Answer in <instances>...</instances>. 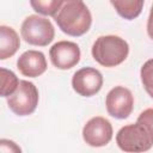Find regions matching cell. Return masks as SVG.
<instances>
[{
	"label": "cell",
	"instance_id": "obj_13",
	"mask_svg": "<svg viewBox=\"0 0 153 153\" xmlns=\"http://www.w3.org/2000/svg\"><path fill=\"white\" fill-rule=\"evenodd\" d=\"M0 76H1V91H0V94L4 98H8L18 88V85H19L20 80L18 79V76L12 71L6 69L4 67L0 69Z\"/></svg>",
	"mask_w": 153,
	"mask_h": 153
},
{
	"label": "cell",
	"instance_id": "obj_6",
	"mask_svg": "<svg viewBox=\"0 0 153 153\" xmlns=\"http://www.w3.org/2000/svg\"><path fill=\"white\" fill-rule=\"evenodd\" d=\"M105 108L108 114L117 120L127 118L134 108V96L124 86H115L105 97Z\"/></svg>",
	"mask_w": 153,
	"mask_h": 153
},
{
	"label": "cell",
	"instance_id": "obj_8",
	"mask_svg": "<svg viewBox=\"0 0 153 153\" xmlns=\"http://www.w3.org/2000/svg\"><path fill=\"white\" fill-rule=\"evenodd\" d=\"M103 86L102 73L93 67H82L72 76V87L81 97L97 94Z\"/></svg>",
	"mask_w": 153,
	"mask_h": 153
},
{
	"label": "cell",
	"instance_id": "obj_11",
	"mask_svg": "<svg viewBox=\"0 0 153 153\" xmlns=\"http://www.w3.org/2000/svg\"><path fill=\"white\" fill-rule=\"evenodd\" d=\"M20 47V39L16 30L7 25H0V60L12 57Z\"/></svg>",
	"mask_w": 153,
	"mask_h": 153
},
{
	"label": "cell",
	"instance_id": "obj_10",
	"mask_svg": "<svg viewBox=\"0 0 153 153\" xmlns=\"http://www.w3.org/2000/svg\"><path fill=\"white\" fill-rule=\"evenodd\" d=\"M47 60L42 51L26 50L17 60V68L24 76L37 78L47 71Z\"/></svg>",
	"mask_w": 153,
	"mask_h": 153
},
{
	"label": "cell",
	"instance_id": "obj_3",
	"mask_svg": "<svg viewBox=\"0 0 153 153\" xmlns=\"http://www.w3.org/2000/svg\"><path fill=\"white\" fill-rule=\"evenodd\" d=\"M118 148L127 153H145L153 147V136L140 123L122 127L116 134Z\"/></svg>",
	"mask_w": 153,
	"mask_h": 153
},
{
	"label": "cell",
	"instance_id": "obj_1",
	"mask_svg": "<svg viewBox=\"0 0 153 153\" xmlns=\"http://www.w3.org/2000/svg\"><path fill=\"white\" fill-rule=\"evenodd\" d=\"M59 29L72 37L85 35L92 24V16L81 0H66L54 17Z\"/></svg>",
	"mask_w": 153,
	"mask_h": 153
},
{
	"label": "cell",
	"instance_id": "obj_14",
	"mask_svg": "<svg viewBox=\"0 0 153 153\" xmlns=\"http://www.w3.org/2000/svg\"><path fill=\"white\" fill-rule=\"evenodd\" d=\"M62 0H32L30 1V6L42 16H51L55 17L60 7L62 6Z\"/></svg>",
	"mask_w": 153,
	"mask_h": 153
},
{
	"label": "cell",
	"instance_id": "obj_15",
	"mask_svg": "<svg viewBox=\"0 0 153 153\" xmlns=\"http://www.w3.org/2000/svg\"><path fill=\"white\" fill-rule=\"evenodd\" d=\"M140 79L145 91L153 98V59L147 60L140 69Z\"/></svg>",
	"mask_w": 153,
	"mask_h": 153
},
{
	"label": "cell",
	"instance_id": "obj_16",
	"mask_svg": "<svg viewBox=\"0 0 153 153\" xmlns=\"http://www.w3.org/2000/svg\"><path fill=\"white\" fill-rule=\"evenodd\" d=\"M136 122L142 124L149 131V134L153 136V108H148V109L143 110L139 115Z\"/></svg>",
	"mask_w": 153,
	"mask_h": 153
},
{
	"label": "cell",
	"instance_id": "obj_18",
	"mask_svg": "<svg viewBox=\"0 0 153 153\" xmlns=\"http://www.w3.org/2000/svg\"><path fill=\"white\" fill-rule=\"evenodd\" d=\"M147 35L149 36L151 39H153V4L151 6L148 19H147Z\"/></svg>",
	"mask_w": 153,
	"mask_h": 153
},
{
	"label": "cell",
	"instance_id": "obj_4",
	"mask_svg": "<svg viewBox=\"0 0 153 153\" xmlns=\"http://www.w3.org/2000/svg\"><path fill=\"white\" fill-rule=\"evenodd\" d=\"M20 35L22 38L31 45L45 47L53 42L55 37V29L48 18L38 14H31L23 20Z\"/></svg>",
	"mask_w": 153,
	"mask_h": 153
},
{
	"label": "cell",
	"instance_id": "obj_5",
	"mask_svg": "<svg viewBox=\"0 0 153 153\" xmlns=\"http://www.w3.org/2000/svg\"><path fill=\"white\" fill-rule=\"evenodd\" d=\"M39 100L38 90L33 82L20 80L18 88L7 98L10 110L17 116H29L35 112Z\"/></svg>",
	"mask_w": 153,
	"mask_h": 153
},
{
	"label": "cell",
	"instance_id": "obj_7",
	"mask_svg": "<svg viewBox=\"0 0 153 153\" xmlns=\"http://www.w3.org/2000/svg\"><path fill=\"white\" fill-rule=\"evenodd\" d=\"M82 139L91 147H104L112 139V126L105 117L94 116L82 127Z\"/></svg>",
	"mask_w": 153,
	"mask_h": 153
},
{
	"label": "cell",
	"instance_id": "obj_17",
	"mask_svg": "<svg viewBox=\"0 0 153 153\" xmlns=\"http://www.w3.org/2000/svg\"><path fill=\"white\" fill-rule=\"evenodd\" d=\"M0 153H23L18 143L10 139L0 140Z\"/></svg>",
	"mask_w": 153,
	"mask_h": 153
},
{
	"label": "cell",
	"instance_id": "obj_9",
	"mask_svg": "<svg viewBox=\"0 0 153 153\" xmlns=\"http://www.w3.org/2000/svg\"><path fill=\"white\" fill-rule=\"evenodd\" d=\"M81 51L76 43L71 41H59L49 50L51 63L57 69H71L80 61Z\"/></svg>",
	"mask_w": 153,
	"mask_h": 153
},
{
	"label": "cell",
	"instance_id": "obj_12",
	"mask_svg": "<svg viewBox=\"0 0 153 153\" xmlns=\"http://www.w3.org/2000/svg\"><path fill=\"white\" fill-rule=\"evenodd\" d=\"M110 4L122 18L133 20L140 16L145 2L142 0H116L110 1Z\"/></svg>",
	"mask_w": 153,
	"mask_h": 153
},
{
	"label": "cell",
	"instance_id": "obj_2",
	"mask_svg": "<svg viewBox=\"0 0 153 153\" xmlns=\"http://www.w3.org/2000/svg\"><path fill=\"white\" fill-rule=\"evenodd\" d=\"M92 57L103 67H116L129 55L128 42L116 35L99 36L91 48Z\"/></svg>",
	"mask_w": 153,
	"mask_h": 153
}]
</instances>
